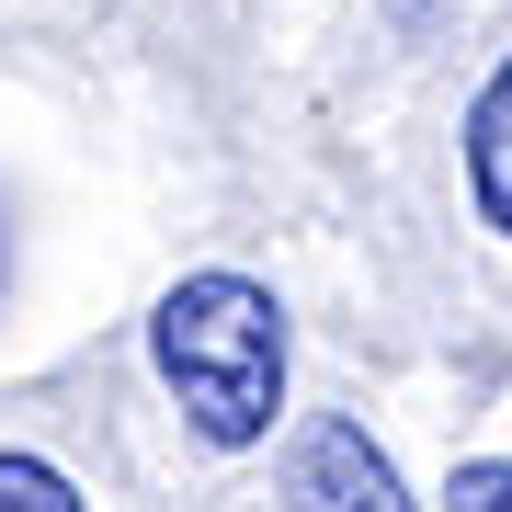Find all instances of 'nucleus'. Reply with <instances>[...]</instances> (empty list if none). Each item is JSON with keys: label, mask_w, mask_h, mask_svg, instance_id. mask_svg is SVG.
I'll return each mask as SVG.
<instances>
[{"label": "nucleus", "mask_w": 512, "mask_h": 512, "mask_svg": "<svg viewBox=\"0 0 512 512\" xmlns=\"http://www.w3.org/2000/svg\"><path fill=\"white\" fill-rule=\"evenodd\" d=\"M444 501H456V512H512V467H501V456H467Z\"/></svg>", "instance_id": "39448f33"}, {"label": "nucleus", "mask_w": 512, "mask_h": 512, "mask_svg": "<svg viewBox=\"0 0 512 512\" xmlns=\"http://www.w3.org/2000/svg\"><path fill=\"white\" fill-rule=\"evenodd\" d=\"M467 194H478V217L512 239V57L478 80V103H467Z\"/></svg>", "instance_id": "7ed1b4c3"}, {"label": "nucleus", "mask_w": 512, "mask_h": 512, "mask_svg": "<svg viewBox=\"0 0 512 512\" xmlns=\"http://www.w3.org/2000/svg\"><path fill=\"white\" fill-rule=\"evenodd\" d=\"M285 501L296 512H421L399 490V467L365 444V421H308L285 444Z\"/></svg>", "instance_id": "f03ea898"}, {"label": "nucleus", "mask_w": 512, "mask_h": 512, "mask_svg": "<svg viewBox=\"0 0 512 512\" xmlns=\"http://www.w3.org/2000/svg\"><path fill=\"white\" fill-rule=\"evenodd\" d=\"M148 365H160V387L183 399V421L217 444V456L262 444L274 410H285V308H274V285L183 274L160 308H148Z\"/></svg>", "instance_id": "f257e3e1"}, {"label": "nucleus", "mask_w": 512, "mask_h": 512, "mask_svg": "<svg viewBox=\"0 0 512 512\" xmlns=\"http://www.w3.org/2000/svg\"><path fill=\"white\" fill-rule=\"evenodd\" d=\"M0 512H92L69 490V478H57L46 456H23V444H0Z\"/></svg>", "instance_id": "20e7f679"}]
</instances>
